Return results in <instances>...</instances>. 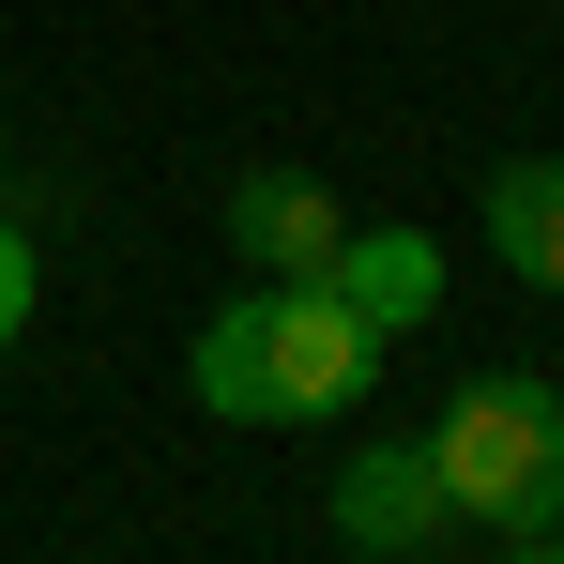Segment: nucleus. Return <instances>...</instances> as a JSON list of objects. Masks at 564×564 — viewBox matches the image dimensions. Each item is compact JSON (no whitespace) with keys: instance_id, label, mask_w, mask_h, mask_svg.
<instances>
[{"instance_id":"6e6552de","label":"nucleus","mask_w":564,"mask_h":564,"mask_svg":"<svg viewBox=\"0 0 564 564\" xmlns=\"http://www.w3.org/2000/svg\"><path fill=\"white\" fill-rule=\"evenodd\" d=\"M503 564H564V534H519V550H503Z\"/></svg>"},{"instance_id":"7ed1b4c3","label":"nucleus","mask_w":564,"mask_h":564,"mask_svg":"<svg viewBox=\"0 0 564 564\" xmlns=\"http://www.w3.org/2000/svg\"><path fill=\"white\" fill-rule=\"evenodd\" d=\"M229 245H245L260 290H305V275H336L351 214H336V184H305V169H245L229 184Z\"/></svg>"},{"instance_id":"39448f33","label":"nucleus","mask_w":564,"mask_h":564,"mask_svg":"<svg viewBox=\"0 0 564 564\" xmlns=\"http://www.w3.org/2000/svg\"><path fill=\"white\" fill-rule=\"evenodd\" d=\"M321 290H336V305H351L367 336H412V321L443 305V245H427V229H351Z\"/></svg>"},{"instance_id":"423d86ee","label":"nucleus","mask_w":564,"mask_h":564,"mask_svg":"<svg viewBox=\"0 0 564 564\" xmlns=\"http://www.w3.org/2000/svg\"><path fill=\"white\" fill-rule=\"evenodd\" d=\"M488 260L519 290H564V169L550 153H503L488 169Z\"/></svg>"},{"instance_id":"20e7f679","label":"nucleus","mask_w":564,"mask_h":564,"mask_svg":"<svg viewBox=\"0 0 564 564\" xmlns=\"http://www.w3.org/2000/svg\"><path fill=\"white\" fill-rule=\"evenodd\" d=\"M336 534L367 564H412L427 534H443V473H427V443H367V458L336 473Z\"/></svg>"},{"instance_id":"f257e3e1","label":"nucleus","mask_w":564,"mask_h":564,"mask_svg":"<svg viewBox=\"0 0 564 564\" xmlns=\"http://www.w3.org/2000/svg\"><path fill=\"white\" fill-rule=\"evenodd\" d=\"M381 367V336L336 305V290H245V305H214L198 321V397L229 412V427H321V412H351Z\"/></svg>"},{"instance_id":"0eeeda50","label":"nucleus","mask_w":564,"mask_h":564,"mask_svg":"<svg viewBox=\"0 0 564 564\" xmlns=\"http://www.w3.org/2000/svg\"><path fill=\"white\" fill-rule=\"evenodd\" d=\"M31 290H46V260H31V229H15V214H0V351H15V336H31Z\"/></svg>"},{"instance_id":"f03ea898","label":"nucleus","mask_w":564,"mask_h":564,"mask_svg":"<svg viewBox=\"0 0 564 564\" xmlns=\"http://www.w3.org/2000/svg\"><path fill=\"white\" fill-rule=\"evenodd\" d=\"M427 473H443V519H488V534H564V397L519 367H488L427 427Z\"/></svg>"}]
</instances>
